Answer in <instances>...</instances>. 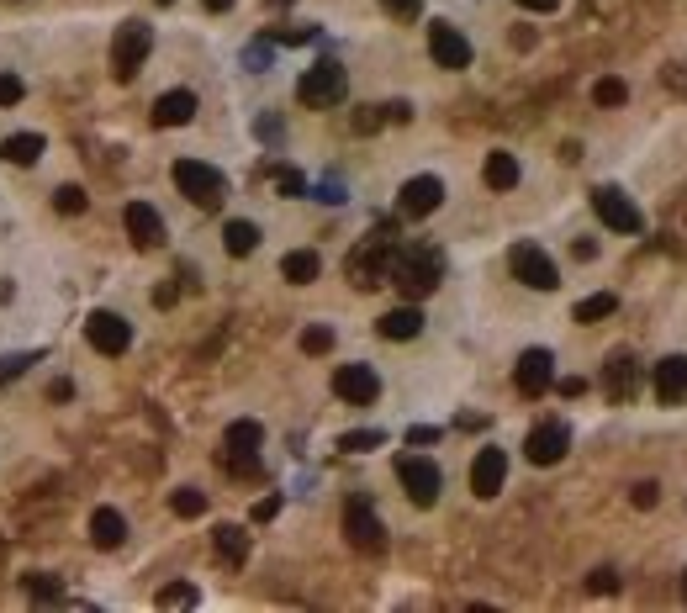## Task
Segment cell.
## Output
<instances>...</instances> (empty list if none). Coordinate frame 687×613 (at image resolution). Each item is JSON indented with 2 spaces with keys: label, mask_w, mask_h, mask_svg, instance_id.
<instances>
[{
  "label": "cell",
  "mask_w": 687,
  "mask_h": 613,
  "mask_svg": "<svg viewBox=\"0 0 687 613\" xmlns=\"http://www.w3.org/2000/svg\"><path fill=\"white\" fill-rule=\"evenodd\" d=\"M481 180H487L492 191H513V185H518V159L497 148V154H487V170H481Z\"/></svg>",
  "instance_id": "obj_28"
},
{
  "label": "cell",
  "mask_w": 687,
  "mask_h": 613,
  "mask_svg": "<svg viewBox=\"0 0 687 613\" xmlns=\"http://www.w3.org/2000/svg\"><path fill=\"white\" fill-rule=\"evenodd\" d=\"M43 148H48L43 133H11L6 143H0V159H6V164H22V170H27V164L43 159Z\"/></svg>",
  "instance_id": "obj_25"
},
{
  "label": "cell",
  "mask_w": 687,
  "mask_h": 613,
  "mask_svg": "<svg viewBox=\"0 0 687 613\" xmlns=\"http://www.w3.org/2000/svg\"><path fill=\"white\" fill-rule=\"evenodd\" d=\"M159 6H175V0H159Z\"/></svg>",
  "instance_id": "obj_54"
},
{
  "label": "cell",
  "mask_w": 687,
  "mask_h": 613,
  "mask_svg": "<svg viewBox=\"0 0 687 613\" xmlns=\"http://www.w3.org/2000/svg\"><path fill=\"white\" fill-rule=\"evenodd\" d=\"M201 6H207L212 16H222V11H233V0H201Z\"/></svg>",
  "instance_id": "obj_52"
},
{
  "label": "cell",
  "mask_w": 687,
  "mask_h": 613,
  "mask_svg": "<svg viewBox=\"0 0 687 613\" xmlns=\"http://www.w3.org/2000/svg\"><path fill=\"white\" fill-rule=\"evenodd\" d=\"M281 275L291 286H312L323 275V259H318V249H291L286 259H281Z\"/></svg>",
  "instance_id": "obj_26"
},
{
  "label": "cell",
  "mask_w": 687,
  "mask_h": 613,
  "mask_svg": "<svg viewBox=\"0 0 687 613\" xmlns=\"http://www.w3.org/2000/svg\"><path fill=\"white\" fill-rule=\"evenodd\" d=\"M328 349H333V328L328 323L302 328V355H328Z\"/></svg>",
  "instance_id": "obj_35"
},
{
  "label": "cell",
  "mask_w": 687,
  "mask_h": 613,
  "mask_svg": "<svg viewBox=\"0 0 687 613\" xmlns=\"http://www.w3.org/2000/svg\"><path fill=\"white\" fill-rule=\"evenodd\" d=\"M444 281V254L434 244H407L392 254V275H386V286H397L407 302H423V296H434Z\"/></svg>",
  "instance_id": "obj_1"
},
{
  "label": "cell",
  "mask_w": 687,
  "mask_h": 613,
  "mask_svg": "<svg viewBox=\"0 0 687 613\" xmlns=\"http://www.w3.org/2000/svg\"><path fill=\"white\" fill-rule=\"evenodd\" d=\"M429 59L439 69H471V43H466V32L450 27V22H434L429 27Z\"/></svg>",
  "instance_id": "obj_17"
},
{
  "label": "cell",
  "mask_w": 687,
  "mask_h": 613,
  "mask_svg": "<svg viewBox=\"0 0 687 613\" xmlns=\"http://www.w3.org/2000/svg\"><path fill=\"white\" fill-rule=\"evenodd\" d=\"M22 74H6V69H0V106H16V101H22Z\"/></svg>",
  "instance_id": "obj_39"
},
{
  "label": "cell",
  "mask_w": 687,
  "mask_h": 613,
  "mask_svg": "<svg viewBox=\"0 0 687 613\" xmlns=\"http://www.w3.org/2000/svg\"><path fill=\"white\" fill-rule=\"evenodd\" d=\"M90 540H96V550H122L127 518L117 508H96V513H90Z\"/></svg>",
  "instance_id": "obj_22"
},
{
  "label": "cell",
  "mask_w": 687,
  "mask_h": 613,
  "mask_svg": "<svg viewBox=\"0 0 687 613\" xmlns=\"http://www.w3.org/2000/svg\"><path fill=\"white\" fill-rule=\"evenodd\" d=\"M90 207V201H85V191H80V185H59V191H53V212H64V217H80Z\"/></svg>",
  "instance_id": "obj_34"
},
{
  "label": "cell",
  "mask_w": 687,
  "mask_h": 613,
  "mask_svg": "<svg viewBox=\"0 0 687 613\" xmlns=\"http://www.w3.org/2000/svg\"><path fill=\"white\" fill-rule=\"evenodd\" d=\"M392 238H386V228L381 233H370L360 249H349V259H344V275H349V286L355 291H376V286H386V275H392Z\"/></svg>",
  "instance_id": "obj_2"
},
{
  "label": "cell",
  "mask_w": 687,
  "mask_h": 613,
  "mask_svg": "<svg viewBox=\"0 0 687 613\" xmlns=\"http://www.w3.org/2000/svg\"><path fill=\"white\" fill-rule=\"evenodd\" d=\"M222 249H228L233 259H249L259 249V228H254L249 217H233L228 228H222Z\"/></svg>",
  "instance_id": "obj_27"
},
{
  "label": "cell",
  "mask_w": 687,
  "mask_h": 613,
  "mask_svg": "<svg viewBox=\"0 0 687 613\" xmlns=\"http://www.w3.org/2000/svg\"><path fill=\"white\" fill-rule=\"evenodd\" d=\"M566 450H571V429H566L561 418H550V423H540V429H529V439H524L529 466H561Z\"/></svg>",
  "instance_id": "obj_13"
},
{
  "label": "cell",
  "mask_w": 687,
  "mask_h": 613,
  "mask_svg": "<svg viewBox=\"0 0 687 613\" xmlns=\"http://www.w3.org/2000/svg\"><path fill=\"white\" fill-rule=\"evenodd\" d=\"M629 497H635V508H656L661 503V487H656V481H635Z\"/></svg>",
  "instance_id": "obj_40"
},
{
  "label": "cell",
  "mask_w": 687,
  "mask_h": 613,
  "mask_svg": "<svg viewBox=\"0 0 687 613\" xmlns=\"http://www.w3.org/2000/svg\"><path fill=\"white\" fill-rule=\"evenodd\" d=\"M513 386L524 397H545L550 386H555V355H550V349H524L518 365H513Z\"/></svg>",
  "instance_id": "obj_16"
},
{
  "label": "cell",
  "mask_w": 687,
  "mask_h": 613,
  "mask_svg": "<svg viewBox=\"0 0 687 613\" xmlns=\"http://www.w3.org/2000/svg\"><path fill=\"white\" fill-rule=\"evenodd\" d=\"M27 365H37V349H27V355H0V386H6V381H16Z\"/></svg>",
  "instance_id": "obj_36"
},
{
  "label": "cell",
  "mask_w": 687,
  "mask_h": 613,
  "mask_svg": "<svg viewBox=\"0 0 687 613\" xmlns=\"http://www.w3.org/2000/svg\"><path fill=\"white\" fill-rule=\"evenodd\" d=\"M439 439V429H413V434H407V444H434Z\"/></svg>",
  "instance_id": "obj_51"
},
{
  "label": "cell",
  "mask_w": 687,
  "mask_h": 613,
  "mask_svg": "<svg viewBox=\"0 0 687 613\" xmlns=\"http://www.w3.org/2000/svg\"><path fill=\"white\" fill-rule=\"evenodd\" d=\"M555 392H561V397H582L587 381H582V376H566V381H555Z\"/></svg>",
  "instance_id": "obj_47"
},
{
  "label": "cell",
  "mask_w": 687,
  "mask_h": 613,
  "mask_svg": "<svg viewBox=\"0 0 687 613\" xmlns=\"http://www.w3.org/2000/svg\"><path fill=\"white\" fill-rule=\"evenodd\" d=\"M333 397L349 402V407H370L381 397V376L370 365H339L333 370Z\"/></svg>",
  "instance_id": "obj_14"
},
{
  "label": "cell",
  "mask_w": 687,
  "mask_h": 613,
  "mask_svg": "<svg viewBox=\"0 0 687 613\" xmlns=\"http://www.w3.org/2000/svg\"><path fill=\"white\" fill-rule=\"evenodd\" d=\"M196 117V96L191 90H164V96L154 101V122L159 127H185Z\"/></svg>",
  "instance_id": "obj_23"
},
{
  "label": "cell",
  "mask_w": 687,
  "mask_h": 613,
  "mask_svg": "<svg viewBox=\"0 0 687 613\" xmlns=\"http://www.w3.org/2000/svg\"><path fill=\"white\" fill-rule=\"evenodd\" d=\"M259 444H265V429H259L254 418L228 423V434H222V471L259 476Z\"/></svg>",
  "instance_id": "obj_5"
},
{
  "label": "cell",
  "mask_w": 687,
  "mask_h": 613,
  "mask_svg": "<svg viewBox=\"0 0 687 613\" xmlns=\"http://www.w3.org/2000/svg\"><path fill=\"white\" fill-rule=\"evenodd\" d=\"M386 111V122H407V117H413V106H407V101H392V106H381Z\"/></svg>",
  "instance_id": "obj_48"
},
{
  "label": "cell",
  "mask_w": 687,
  "mask_h": 613,
  "mask_svg": "<svg viewBox=\"0 0 687 613\" xmlns=\"http://www.w3.org/2000/svg\"><path fill=\"white\" fill-rule=\"evenodd\" d=\"M175 185H180V196L196 201L201 212H217L222 196H228V175L212 170V164H201V159H175Z\"/></svg>",
  "instance_id": "obj_4"
},
{
  "label": "cell",
  "mask_w": 687,
  "mask_h": 613,
  "mask_svg": "<svg viewBox=\"0 0 687 613\" xmlns=\"http://www.w3.org/2000/svg\"><path fill=\"white\" fill-rule=\"evenodd\" d=\"M270 6H291V0H270Z\"/></svg>",
  "instance_id": "obj_53"
},
{
  "label": "cell",
  "mask_w": 687,
  "mask_h": 613,
  "mask_svg": "<svg viewBox=\"0 0 687 613\" xmlns=\"http://www.w3.org/2000/svg\"><path fill=\"white\" fill-rule=\"evenodd\" d=\"M518 6H524V11H534V16H550L555 6H561V0H518Z\"/></svg>",
  "instance_id": "obj_49"
},
{
  "label": "cell",
  "mask_w": 687,
  "mask_h": 613,
  "mask_svg": "<svg viewBox=\"0 0 687 613\" xmlns=\"http://www.w3.org/2000/svg\"><path fill=\"white\" fill-rule=\"evenodd\" d=\"M587 587H592V592H614V587H619V571H614V566H598Z\"/></svg>",
  "instance_id": "obj_44"
},
{
  "label": "cell",
  "mask_w": 687,
  "mask_h": 613,
  "mask_svg": "<svg viewBox=\"0 0 687 613\" xmlns=\"http://www.w3.org/2000/svg\"><path fill=\"white\" fill-rule=\"evenodd\" d=\"M397 481H402V492L413 497V508H434L439 503V487H444V476L429 455H397Z\"/></svg>",
  "instance_id": "obj_7"
},
{
  "label": "cell",
  "mask_w": 687,
  "mask_h": 613,
  "mask_svg": "<svg viewBox=\"0 0 687 613\" xmlns=\"http://www.w3.org/2000/svg\"><path fill=\"white\" fill-rule=\"evenodd\" d=\"M503 481H508V455L503 450H476V460H471V492L476 497H497L503 492Z\"/></svg>",
  "instance_id": "obj_19"
},
{
  "label": "cell",
  "mask_w": 687,
  "mask_h": 613,
  "mask_svg": "<svg viewBox=\"0 0 687 613\" xmlns=\"http://www.w3.org/2000/svg\"><path fill=\"white\" fill-rule=\"evenodd\" d=\"M651 386H656V397H661L666 407H677V402L687 397V355H666V360H656Z\"/></svg>",
  "instance_id": "obj_20"
},
{
  "label": "cell",
  "mask_w": 687,
  "mask_h": 613,
  "mask_svg": "<svg viewBox=\"0 0 687 613\" xmlns=\"http://www.w3.org/2000/svg\"><path fill=\"white\" fill-rule=\"evenodd\" d=\"M122 228H127V238H133L138 249H164V238H170L164 233V217L148 207V201H133V207L122 212Z\"/></svg>",
  "instance_id": "obj_18"
},
{
  "label": "cell",
  "mask_w": 687,
  "mask_h": 613,
  "mask_svg": "<svg viewBox=\"0 0 687 613\" xmlns=\"http://www.w3.org/2000/svg\"><path fill=\"white\" fill-rule=\"evenodd\" d=\"M381 122H386L381 106H360V111H355V133H376Z\"/></svg>",
  "instance_id": "obj_41"
},
{
  "label": "cell",
  "mask_w": 687,
  "mask_h": 613,
  "mask_svg": "<svg viewBox=\"0 0 687 613\" xmlns=\"http://www.w3.org/2000/svg\"><path fill=\"white\" fill-rule=\"evenodd\" d=\"M148 48H154V27L148 22H122L117 37H111V74L117 80H133V74L143 69Z\"/></svg>",
  "instance_id": "obj_6"
},
{
  "label": "cell",
  "mask_w": 687,
  "mask_h": 613,
  "mask_svg": "<svg viewBox=\"0 0 687 613\" xmlns=\"http://www.w3.org/2000/svg\"><path fill=\"white\" fill-rule=\"evenodd\" d=\"M85 339H90L96 355H127V349H133V323H127L122 312L96 307V312L85 318Z\"/></svg>",
  "instance_id": "obj_9"
},
{
  "label": "cell",
  "mask_w": 687,
  "mask_h": 613,
  "mask_svg": "<svg viewBox=\"0 0 687 613\" xmlns=\"http://www.w3.org/2000/svg\"><path fill=\"white\" fill-rule=\"evenodd\" d=\"M201 603V592L191 582H170V587H159V608H196Z\"/></svg>",
  "instance_id": "obj_33"
},
{
  "label": "cell",
  "mask_w": 687,
  "mask_h": 613,
  "mask_svg": "<svg viewBox=\"0 0 687 613\" xmlns=\"http://www.w3.org/2000/svg\"><path fill=\"white\" fill-rule=\"evenodd\" d=\"M212 545H217V561L222 566H244L249 561V534L238 524H217L212 529Z\"/></svg>",
  "instance_id": "obj_24"
},
{
  "label": "cell",
  "mask_w": 687,
  "mask_h": 613,
  "mask_svg": "<svg viewBox=\"0 0 687 613\" xmlns=\"http://www.w3.org/2000/svg\"><path fill=\"white\" fill-rule=\"evenodd\" d=\"M381 444H386L381 429H349V434H339V450L344 455H365V450H381Z\"/></svg>",
  "instance_id": "obj_30"
},
{
  "label": "cell",
  "mask_w": 687,
  "mask_h": 613,
  "mask_svg": "<svg viewBox=\"0 0 687 613\" xmlns=\"http://www.w3.org/2000/svg\"><path fill=\"white\" fill-rule=\"evenodd\" d=\"M344 534H349V545H355L360 555H381L386 550V524L376 518V508H370L365 497H355V503L344 508Z\"/></svg>",
  "instance_id": "obj_11"
},
{
  "label": "cell",
  "mask_w": 687,
  "mask_h": 613,
  "mask_svg": "<svg viewBox=\"0 0 687 613\" xmlns=\"http://www.w3.org/2000/svg\"><path fill=\"white\" fill-rule=\"evenodd\" d=\"M349 96V74L339 59H318L302 80H296V101L312 106V111H333V106H344Z\"/></svg>",
  "instance_id": "obj_3"
},
{
  "label": "cell",
  "mask_w": 687,
  "mask_h": 613,
  "mask_svg": "<svg viewBox=\"0 0 687 613\" xmlns=\"http://www.w3.org/2000/svg\"><path fill=\"white\" fill-rule=\"evenodd\" d=\"M170 508H175V518H201V513H207V492L175 487V492H170Z\"/></svg>",
  "instance_id": "obj_31"
},
{
  "label": "cell",
  "mask_w": 687,
  "mask_h": 613,
  "mask_svg": "<svg viewBox=\"0 0 687 613\" xmlns=\"http://www.w3.org/2000/svg\"><path fill=\"white\" fill-rule=\"evenodd\" d=\"M592 101H598V106H624L629 101V85L619 80V74H603V80L592 85Z\"/></svg>",
  "instance_id": "obj_32"
},
{
  "label": "cell",
  "mask_w": 687,
  "mask_h": 613,
  "mask_svg": "<svg viewBox=\"0 0 687 613\" xmlns=\"http://www.w3.org/2000/svg\"><path fill=\"white\" fill-rule=\"evenodd\" d=\"M318 201H328V207H339V201H344V185H339V180H323V185H318Z\"/></svg>",
  "instance_id": "obj_46"
},
{
  "label": "cell",
  "mask_w": 687,
  "mask_h": 613,
  "mask_svg": "<svg viewBox=\"0 0 687 613\" xmlns=\"http://www.w3.org/2000/svg\"><path fill=\"white\" fill-rule=\"evenodd\" d=\"M275 191H281V196H307L302 170H286V164H281V170H275Z\"/></svg>",
  "instance_id": "obj_37"
},
{
  "label": "cell",
  "mask_w": 687,
  "mask_h": 613,
  "mask_svg": "<svg viewBox=\"0 0 687 613\" xmlns=\"http://www.w3.org/2000/svg\"><path fill=\"white\" fill-rule=\"evenodd\" d=\"M381 6H386V11H392V16H397V22H413V16L423 11V0H381Z\"/></svg>",
  "instance_id": "obj_43"
},
{
  "label": "cell",
  "mask_w": 687,
  "mask_h": 613,
  "mask_svg": "<svg viewBox=\"0 0 687 613\" xmlns=\"http://www.w3.org/2000/svg\"><path fill=\"white\" fill-rule=\"evenodd\" d=\"M444 207V180L439 175H413L397 191V217H407V222H423V217H434Z\"/></svg>",
  "instance_id": "obj_10"
},
{
  "label": "cell",
  "mask_w": 687,
  "mask_h": 613,
  "mask_svg": "<svg viewBox=\"0 0 687 613\" xmlns=\"http://www.w3.org/2000/svg\"><path fill=\"white\" fill-rule=\"evenodd\" d=\"M281 503H286V497H281V492H270V497H259V503H254V524H270V518H275V513H281Z\"/></svg>",
  "instance_id": "obj_42"
},
{
  "label": "cell",
  "mask_w": 687,
  "mask_h": 613,
  "mask_svg": "<svg viewBox=\"0 0 687 613\" xmlns=\"http://www.w3.org/2000/svg\"><path fill=\"white\" fill-rule=\"evenodd\" d=\"M27 592H32L37 603H59V598H64V587L48 582V577H27Z\"/></svg>",
  "instance_id": "obj_38"
},
{
  "label": "cell",
  "mask_w": 687,
  "mask_h": 613,
  "mask_svg": "<svg viewBox=\"0 0 687 613\" xmlns=\"http://www.w3.org/2000/svg\"><path fill=\"white\" fill-rule=\"evenodd\" d=\"M376 333L381 339H392V344H407V339H418L423 333V312H418V302H407V307H392L386 318L376 323Z\"/></svg>",
  "instance_id": "obj_21"
},
{
  "label": "cell",
  "mask_w": 687,
  "mask_h": 613,
  "mask_svg": "<svg viewBox=\"0 0 687 613\" xmlns=\"http://www.w3.org/2000/svg\"><path fill=\"white\" fill-rule=\"evenodd\" d=\"M259 138H281V122H275V117H259Z\"/></svg>",
  "instance_id": "obj_50"
},
{
  "label": "cell",
  "mask_w": 687,
  "mask_h": 613,
  "mask_svg": "<svg viewBox=\"0 0 687 613\" xmlns=\"http://www.w3.org/2000/svg\"><path fill=\"white\" fill-rule=\"evenodd\" d=\"M640 381H645L640 360L629 355V349H614V355H608V365H603V392H608V402H635Z\"/></svg>",
  "instance_id": "obj_15"
},
{
  "label": "cell",
  "mask_w": 687,
  "mask_h": 613,
  "mask_svg": "<svg viewBox=\"0 0 687 613\" xmlns=\"http://www.w3.org/2000/svg\"><path fill=\"white\" fill-rule=\"evenodd\" d=\"M244 64H249V69H270V43H254V48L244 53Z\"/></svg>",
  "instance_id": "obj_45"
},
{
  "label": "cell",
  "mask_w": 687,
  "mask_h": 613,
  "mask_svg": "<svg viewBox=\"0 0 687 613\" xmlns=\"http://www.w3.org/2000/svg\"><path fill=\"white\" fill-rule=\"evenodd\" d=\"M508 270H513V281H524L529 291H555L561 286V270H555V259L540 244H513L508 249Z\"/></svg>",
  "instance_id": "obj_8"
},
{
  "label": "cell",
  "mask_w": 687,
  "mask_h": 613,
  "mask_svg": "<svg viewBox=\"0 0 687 613\" xmlns=\"http://www.w3.org/2000/svg\"><path fill=\"white\" fill-rule=\"evenodd\" d=\"M592 212H598L603 228H614V233H640L645 228L640 207L619 191V185H598V191H592Z\"/></svg>",
  "instance_id": "obj_12"
},
{
  "label": "cell",
  "mask_w": 687,
  "mask_h": 613,
  "mask_svg": "<svg viewBox=\"0 0 687 613\" xmlns=\"http://www.w3.org/2000/svg\"><path fill=\"white\" fill-rule=\"evenodd\" d=\"M614 312H619V296L614 291H598V296H582L571 318H577V323H603V318H614Z\"/></svg>",
  "instance_id": "obj_29"
}]
</instances>
